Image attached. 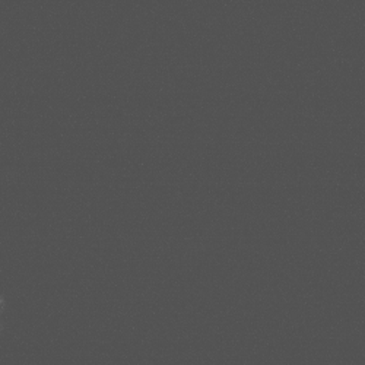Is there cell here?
<instances>
[{
	"instance_id": "cell-1",
	"label": "cell",
	"mask_w": 365,
	"mask_h": 365,
	"mask_svg": "<svg viewBox=\"0 0 365 365\" xmlns=\"http://www.w3.org/2000/svg\"><path fill=\"white\" fill-rule=\"evenodd\" d=\"M5 309H6V299H5L4 295H0V319H2V314H4Z\"/></svg>"
}]
</instances>
